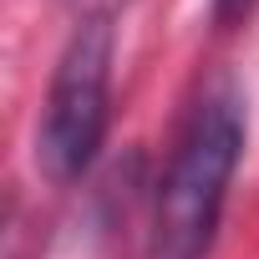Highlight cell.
I'll list each match as a JSON object with an SVG mask.
<instances>
[{
  "label": "cell",
  "instance_id": "6da1fadb",
  "mask_svg": "<svg viewBox=\"0 0 259 259\" xmlns=\"http://www.w3.org/2000/svg\"><path fill=\"white\" fill-rule=\"evenodd\" d=\"M244 148V112L234 92H208L198 112L188 117L183 138L173 148V163L158 188L153 213V249L158 259H198L213 244L229 178L239 168Z\"/></svg>",
  "mask_w": 259,
  "mask_h": 259
},
{
  "label": "cell",
  "instance_id": "7a4b0ae2",
  "mask_svg": "<svg viewBox=\"0 0 259 259\" xmlns=\"http://www.w3.org/2000/svg\"><path fill=\"white\" fill-rule=\"evenodd\" d=\"M107 102H112V21L87 16L56 61L36 138V158L56 183H71L92 168L107 138Z\"/></svg>",
  "mask_w": 259,
  "mask_h": 259
},
{
  "label": "cell",
  "instance_id": "3957f363",
  "mask_svg": "<svg viewBox=\"0 0 259 259\" xmlns=\"http://www.w3.org/2000/svg\"><path fill=\"white\" fill-rule=\"evenodd\" d=\"M254 6H259V0H213V16L219 21H244Z\"/></svg>",
  "mask_w": 259,
  "mask_h": 259
}]
</instances>
